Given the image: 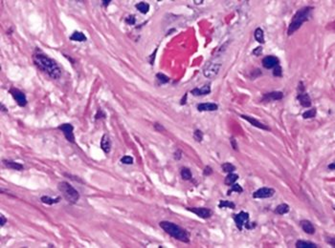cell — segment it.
<instances>
[{"mask_svg":"<svg viewBox=\"0 0 335 248\" xmlns=\"http://www.w3.org/2000/svg\"><path fill=\"white\" fill-rule=\"evenodd\" d=\"M297 99H299L301 105L303 107H310L311 106V100H310V98L309 95L306 94V93H301L298 94Z\"/></svg>","mask_w":335,"mask_h":248,"instance_id":"16","label":"cell"},{"mask_svg":"<svg viewBox=\"0 0 335 248\" xmlns=\"http://www.w3.org/2000/svg\"><path fill=\"white\" fill-rule=\"evenodd\" d=\"M296 247L297 248H316L317 245L312 242H307L305 240H298L296 242Z\"/></svg>","mask_w":335,"mask_h":248,"instance_id":"21","label":"cell"},{"mask_svg":"<svg viewBox=\"0 0 335 248\" xmlns=\"http://www.w3.org/2000/svg\"><path fill=\"white\" fill-rule=\"evenodd\" d=\"M316 116V109L313 108V109H310L306 112H305L303 114V118L304 119H312Z\"/></svg>","mask_w":335,"mask_h":248,"instance_id":"30","label":"cell"},{"mask_svg":"<svg viewBox=\"0 0 335 248\" xmlns=\"http://www.w3.org/2000/svg\"><path fill=\"white\" fill-rule=\"evenodd\" d=\"M159 225L166 233H168L173 238H174L180 241H183V242L190 241L189 234L187 233V231L184 230L183 228H181L177 224L171 222V221H161L159 223Z\"/></svg>","mask_w":335,"mask_h":248,"instance_id":"2","label":"cell"},{"mask_svg":"<svg viewBox=\"0 0 335 248\" xmlns=\"http://www.w3.org/2000/svg\"><path fill=\"white\" fill-rule=\"evenodd\" d=\"M194 139L198 141V142H201L202 139H203V133L200 131V130H195L194 133Z\"/></svg>","mask_w":335,"mask_h":248,"instance_id":"33","label":"cell"},{"mask_svg":"<svg viewBox=\"0 0 335 248\" xmlns=\"http://www.w3.org/2000/svg\"><path fill=\"white\" fill-rule=\"evenodd\" d=\"M154 126H155V128H156L157 130H159V131H160V130H164V127H163L162 125H160L159 123H155Z\"/></svg>","mask_w":335,"mask_h":248,"instance_id":"41","label":"cell"},{"mask_svg":"<svg viewBox=\"0 0 335 248\" xmlns=\"http://www.w3.org/2000/svg\"><path fill=\"white\" fill-rule=\"evenodd\" d=\"M10 93L11 94L13 95V98L14 99V100L16 101V103L21 106V107H24L26 106L27 104V99H26V95L23 92H21L20 90L18 89H15V88H12L10 90Z\"/></svg>","mask_w":335,"mask_h":248,"instance_id":"7","label":"cell"},{"mask_svg":"<svg viewBox=\"0 0 335 248\" xmlns=\"http://www.w3.org/2000/svg\"><path fill=\"white\" fill-rule=\"evenodd\" d=\"M231 143H232L233 149L234 150H237V142H236V140L234 139H231Z\"/></svg>","mask_w":335,"mask_h":248,"instance_id":"40","label":"cell"},{"mask_svg":"<svg viewBox=\"0 0 335 248\" xmlns=\"http://www.w3.org/2000/svg\"><path fill=\"white\" fill-rule=\"evenodd\" d=\"M221 167H222L223 171H224L225 173H228V174L232 173V172H234V171L236 170L235 165H233V164H232V163H230V162H225V163H223Z\"/></svg>","mask_w":335,"mask_h":248,"instance_id":"28","label":"cell"},{"mask_svg":"<svg viewBox=\"0 0 335 248\" xmlns=\"http://www.w3.org/2000/svg\"><path fill=\"white\" fill-rule=\"evenodd\" d=\"M279 65V59L274 55H268L265 56L263 59V66L266 69H271Z\"/></svg>","mask_w":335,"mask_h":248,"instance_id":"12","label":"cell"},{"mask_svg":"<svg viewBox=\"0 0 335 248\" xmlns=\"http://www.w3.org/2000/svg\"><path fill=\"white\" fill-rule=\"evenodd\" d=\"M62 133L64 137L66 138V139L71 142V143H75V136H74V133H73V130H74V127L70 124V123H64V124H61V126L58 127Z\"/></svg>","mask_w":335,"mask_h":248,"instance_id":"8","label":"cell"},{"mask_svg":"<svg viewBox=\"0 0 335 248\" xmlns=\"http://www.w3.org/2000/svg\"><path fill=\"white\" fill-rule=\"evenodd\" d=\"M136 8L142 13H146L148 11H150V5L146 2H140V3L136 4Z\"/></svg>","mask_w":335,"mask_h":248,"instance_id":"27","label":"cell"},{"mask_svg":"<svg viewBox=\"0 0 335 248\" xmlns=\"http://www.w3.org/2000/svg\"><path fill=\"white\" fill-rule=\"evenodd\" d=\"M262 53H263V48H262V47H257V48L253 51V53H254L255 55H259Z\"/></svg>","mask_w":335,"mask_h":248,"instance_id":"39","label":"cell"},{"mask_svg":"<svg viewBox=\"0 0 335 248\" xmlns=\"http://www.w3.org/2000/svg\"><path fill=\"white\" fill-rule=\"evenodd\" d=\"M328 169H331V170H334L335 169V164L334 163H331L328 165Z\"/></svg>","mask_w":335,"mask_h":248,"instance_id":"43","label":"cell"},{"mask_svg":"<svg viewBox=\"0 0 335 248\" xmlns=\"http://www.w3.org/2000/svg\"><path fill=\"white\" fill-rule=\"evenodd\" d=\"M58 189L61 193L62 197L69 202V203H76L80 199V194L78 191L74 188L70 183L66 181H61L58 185Z\"/></svg>","mask_w":335,"mask_h":248,"instance_id":"4","label":"cell"},{"mask_svg":"<svg viewBox=\"0 0 335 248\" xmlns=\"http://www.w3.org/2000/svg\"><path fill=\"white\" fill-rule=\"evenodd\" d=\"M313 9L311 7H306V8H303L301 10L298 11L293 18L292 20L289 24V27H288V30H287V33L288 35L294 33L298 29H300V27L302 26V24L305 22V21H307L309 19V16H310V13Z\"/></svg>","mask_w":335,"mask_h":248,"instance_id":"3","label":"cell"},{"mask_svg":"<svg viewBox=\"0 0 335 248\" xmlns=\"http://www.w3.org/2000/svg\"><path fill=\"white\" fill-rule=\"evenodd\" d=\"M125 22L129 25H134L135 24V17L134 15H129L128 17H126Z\"/></svg>","mask_w":335,"mask_h":248,"instance_id":"36","label":"cell"},{"mask_svg":"<svg viewBox=\"0 0 335 248\" xmlns=\"http://www.w3.org/2000/svg\"><path fill=\"white\" fill-rule=\"evenodd\" d=\"M187 210L204 220L209 219L212 216V211L209 208H205V207H188Z\"/></svg>","mask_w":335,"mask_h":248,"instance_id":"6","label":"cell"},{"mask_svg":"<svg viewBox=\"0 0 335 248\" xmlns=\"http://www.w3.org/2000/svg\"><path fill=\"white\" fill-rule=\"evenodd\" d=\"M218 207L219 208H231V209H235L236 205L234 202L229 201V200H220V202L218 203Z\"/></svg>","mask_w":335,"mask_h":248,"instance_id":"29","label":"cell"},{"mask_svg":"<svg viewBox=\"0 0 335 248\" xmlns=\"http://www.w3.org/2000/svg\"><path fill=\"white\" fill-rule=\"evenodd\" d=\"M156 78H157V79H158L161 83H163V84L168 83V82L170 81V78H168L167 75H165L164 73H157V74H156Z\"/></svg>","mask_w":335,"mask_h":248,"instance_id":"32","label":"cell"},{"mask_svg":"<svg viewBox=\"0 0 335 248\" xmlns=\"http://www.w3.org/2000/svg\"><path fill=\"white\" fill-rule=\"evenodd\" d=\"M101 147L105 154H108L111 149V141L107 135H104L101 140Z\"/></svg>","mask_w":335,"mask_h":248,"instance_id":"18","label":"cell"},{"mask_svg":"<svg viewBox=\"0 0 335 248\" xmlns=\"http://www.w3.org/2000/svg\"><path fill=\"white\" fill-rule=\"evenodd\" d=\"M121 162L124 163V164H132L133 163V159L132 157H129V156H125L121 159Z\"/></svg>","mask_w":335,"mask_h":248,"instance_id":"35","label":"cell"},{"mask_svg":"<svg viewBox=\"0 0 335 248\" xmlns=\"http://www.w3.org/2000/svg\"><path fill=\"white\" fill-rule=\"evenodd\" d=\"M186 99H187V94H185L184 99H182V100H181V104H182V105H184V104L186 103Z\"/></svg>","mask_w":335,"mask_h":248,"instance_id":"42","label":"cell"},{"mask_svg":"<svg viewBox=\"0 0 335 248\" xmlns=\"http://www.w3.org/2000/svg\"><path fill=\"white\" fill-rule=\"evenodd\" d=\"M70 39L73 41H78V42H82V41H86V36L84 33H82V32H74L71 36Z\"/></svg>","mask_w":335,"mask_h":248,"instance_id":"20","label":"cell"},{"mask_svg":"<svg viewBox=\"0 0 335 248\" xmlns=\"http://www.w3.org/2000/svg\"><path fill=\"white\" fill-rule=\"evenodd\" d=\"M180 175H181L182 179L185 180H190L192 179V177H193L191 170L189 168H187V167H184V168L181 169Z\"/></svg>","mask_w":335,"mask_h":248,"instance_id":"22","label":"cell"},{"mask_svg":"<svg viewBox=\"0 0 335 248\" xmlns=\"http://www.w3.org/2000/svg\"><path fill=\"white\" fill-rule=\"evenodd\" d=\"M234 220H235L236 225L237 226V228L241 231V230H242L243 225H245L246 222H247L248 220H249V214H248L247 212L241 211V212H239L238 214L234 215Z\"/></svg>","mask_w":335,"mask_h":248,"instance_id":"9","label":"cell"},{"mask_svg":"<svg viewBox=\"0 0 335 248\" xmlns=\"http://www.w3.org/2000/svg\"><path fill=\"white\" fill-rule=\"evenodd\" d=\"M212 173H213V170H212V168H211L210 166H206V167H205V169H204L203 174L205 175V176H209V175H211Z\"/></svg>","mask_w":335,"mask_h":248,"instance_id":"37","label":"cell"},{"mask_svg":"<svg viewBox=\"0 0 335 248\" xmlns=\"http://www.w3.org/2000/svg\"><path fill=\"white\" fill-rule=\"evenodd\" d=\"M3 163L4 165L7 167V168H10V169H13V170H17V171H21L24 169V166L20 163L18 162H15V161H12V160H3Z\"/></svg>","mask_w":335,"mask_h":248,"instance_id":"19","label":"cell"},{"mask_svg":"<svg viewBox=\"0 0 335 248\" xmlns=\"http://www.w3.org/2000/svg\"><path fill=\"white\" fill-rule=\"evenodd\" d=\"M283 74V70H282V67L280 65H277L276 67H274V70H273V75L275 76H282Z\"/></svg>","mask_w":335,"mask_h":248,"instance_id":"34","label":"cell"},{"mask_svg":"<svg viewBox=\"0 0 335 248\" xmlns=\"http://www.w3.org/2000/svg\"><path fill=\"white\" fill-rule=\"evenodd\" d=\"M274 194H275L274 189L268 188V187H263V188H260V189L257 190L253 194V197L255 199H267V198H271Z\"/></svg>","mask_w":335,"mask_h":248,"instance_id":"10","label":"cell"},{"mask_svg":"<svg viewBox=\"0 0 335 248\" xmlns=\"http://www.w3.org/2000/svg\"><path fill=\"white\" fill-rule=\"evenodd\" d=\"M211 93V88L209 85H204L201 88H194V90L191 91V94L194 95H205V94H209Z\"/></svg>","mask_w":335,"mask_h":248,"instance_id":"15","label":"cell"},{"mask_svg":"<svg viewBox=\"0 0 335 248\" xmlns=\"http://www.w3.org/2000/svg\"><path fill=\"white\" fill-rule=\"evenodd\" d=\"M35 65L40 71L47 73L51 78L59 79L61 75V69L54 59L42 53H35L33 55Z\"/></svg>","mask_w":335,"mask_h":248,"instance_id":"1","label":"cell"},{"mask_svg":"<svg viewBox=\"0 0 335 248\" xmlns=\"http://www.w3.org/2000/svg\"><path fill=\"white\" fill-rule=\"evenodd\" d=\"M217 109H218L217 104L212 103V102L200 103L197 105V110L200 112H213V111H216Z\"/></svg>","mask_w":335,"mask_h":248,"instance_id":"14","label":"cell"},{"mask_svg":"<svg viewBox=\"0 0 335 248\" xmlns=\"http://www.w3.org/2000/svg\"><path fill=\"white\" fill-rule=\"evenodd\" d=\"M221 63L220 62H213L209 63L207 66H205L203 70V74L208 78H214L217 75L220 68H221Z\"/></svg>","mask_w":335,"mask_h":248,"instance_id":"5","label":"cell"},{"mask_svg":"<svg viewBox=\"0 0 335 248\" xmlns=\"http://www.w3.org/2000/svg\"><path fill=\"white\" fill-rule=\"evenodd\" d=\"M5 223H7V219L4 217V215H0V226H4L5 225Z\"/></svg>","mask_w":335,"mask_h":248,"instance_id":"38","label":"cell"},{"mask_svg":"<svg viewBox=\"0 0 335 248\" xmlns=\"http://www.w3.org/2000/svg\"><path fill=\"white\" fill-rule=\"evenodd\" d=\"M284 98V94L282 92H271L268 94H265L263 98V102H271L275 100H280Z\"/></svg>","mask_w":335,"mask_h":248,"instance_id":"11","label":"cell"},{"mask_svg":"<svg viewBox=\"0 0 335 248\" xmlns=\"http://www.w3.org/2000/svg\"><path fill=\"white\" fill-rule=\"evenodd\" d=\"M237 179H238V176H237V175L230 173V174H228V176L225 178L224 182H225L226 185H232V184H234V183L237 180Z\"/></svg>","mask_w":335,"mask_h":248,"instance_id":"26","label":"cell"},{"mask_svg":"<svg viewBox=\"0 0 335 248\" xmlns=\"http://www.w3.org/2000/svg\"><path fill=\"white\" fill-rule=\"evenodd\" d=\"M41 201L45 204H49V205H52V204H55V203H58L60 200H61V198H56V199H52L48 196H43L41 197Z\"/></svg>","mask_w":335,"mask_h":248,"instance_id":"25","label":"cell"},{"mask_svg":"<svg viewBox=\"0 0 335 248\" xmlns=\"http://www.w3.org/2000/svg\"><path fill=\"white\" fill-rule=\"evenodd\" d=\"M109 2H111V1H103V4H104V6H107L109 4Z\"/></svg>","mask_w":335,"mask_h":248,"instance_id":"44","label":"cell"},{"mask_svg":"<svg viewBox=\"0 0 335 248\" xmlns=\"http://www.w3.org/2000/svg\"><path fill=\"white\" fill-rule=\"evenodd\" d=\"M240 117H241V118H242L243 119L247 120V121H248L249 123H251V124H252L253 126H255V127H257V128L263 129V130H270L268 126L264 125V124H263V123H262V122H259L258 120H257L256 119H254V118H252V117L246 116V114H241V116H240Z\"/></svg>","mask_w":335,"mask_h":248,"instance_id":"13","label":"cell"},{"mask_svg":"<svg viewBox=\"0 0 335 248\" xmlns=\"http://www.w3.org/2000/svg\"><path fill=\"white\" fill-rule=\"evenodd\" d=\"M233 191H235V192H237V193H242V192H243V189H242V187H241L239 184L234 183V184H232V189H231L230 191H228V195H231V193L233 192Z\"/></svg>","mask_w":335,"mask_h":248,"instance_id":"31","label":"cell"},{"mask_svg":"<svg viewBox=\"0 0 335 248\" xmlns=\"http://www.w3.org/2000/svg\"><path fill=\"white\" fill-rule=\"evenodd\" d=\"M301 226L303 228V230L306 233V234H309V235H313L315 233V227L313 226V224L309 221V220H304L301 221Z\"/></svg>","mask_w":335,"mask_h":248,"instance_id":"17","label":"cell"},{"mask_svg":"<svg viewBox=\"0 0 335 248\" xmlns=\"http://www.w3.org/2000/svg\"><path fill=\"white\" fill-rule=\"evenodd\" d=\"M288 212H289V206L287 204H285V203L278 205L277 208H276V213L279 214V215H284V214H286Z\"/></svg>","mask_w":335,"mask_h":248,"instance_id":"23","label":"cell"},{"mask_svg":"<svg viewBox=\"0 0 335 248\" xmlns=\"http://www.w3.org/2000/svg\"><path fill=\"white\" fill-rule=\"evenodd\" d=\"M255 38L259 43H264V33L260 28H257L255 31Z\"/></svg>","mask_w":335,"mask_h":248,"instance_id":"24","label":"cell"}]
</instances>
